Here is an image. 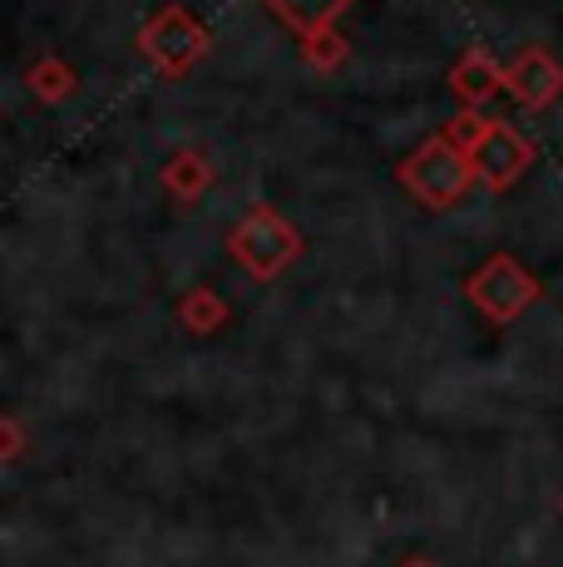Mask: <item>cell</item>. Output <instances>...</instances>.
I'll return each instance as SVG.
<instances>
[{
	"instance_id": "6da1fadb",
	"label": "cell",
	"mask_w": 563,
	"mask_h": 567,
	"mask_svg": "<svg viewBox=\"0 0 563 567\" xmlns=\"http://www.w3.org/2000/svg\"><path fill=\"white\" fill-rule=\"evenodd\" d=\"M227 252L243 261L257 281H277L282 271L301 257V237L287 217L273 213V207H253V213L237 223V233L227 237Z\"/></svg>"
},
{
	"instance_id": "7a4b0ae2",
	"label": "cell",
	"mask_w": 563,
	"mask_h": 567,
	"mask_svg": "<svg viewBox=\"0 0 563 567\" xmlns=\"http://www.w3.org/2000/svg\"><path fill=\"white\" fill-rule=\"evenodd\" d=\"M400 183L426 207H450L474 183V168H470V154L450 144V134H436L400 163Z\"/></svg>"
},
{
	"instance_id": "3957f363",
	"label": "cell",
	"mask_w": 563,
	"mask_h": 567,
	"mask_svg": "<svg viewBox=\"0 0 563 567\" xmlns=\"http://www.w3.org/2000/svg\"><path fill=\"white\" fill-rule=\"evenodd\" d=\"M464 297H470L474 311H484L494 326H509L519 321L529 307L539 301V277L524 267V261L514 257H490L480 271H470V281H464Z\"/></svg>"
},
{
	"instance_id": "277c9868",
	"label": "cell",
	"mask_w": 563,
	"mask_h": 567,
	"mask_svg": "<svg viewBox=\"0 0 563 567\" xmlns=\"http://www.w3.org/2000/svg\"><path fill=\"white\" fill-rule=\"evenodd\" d=\"M139 50H144V60L154 64L158 74L178 80L183 70H193V64L203 60V50H208V30H203V20H193L183 6H168L139 30Z\"/></svg>"
},
{
	"instance_id": "5b68a950",
	"label": "cell",
	"mask_w": 563,
	"mask_h": 567,
	"mask_svg": "<svg viewBox=\"0 0 563 567\" xmlns=\"http://www.w3.org/2000/svg\"><path fill=\"white\" fill-rule=\"evenodd\" d=\"M529 163H534V144H529V134H519L514 124H504V118H490L484 138L470 148L474 178H480L484 188H494V193L509 188V183H514Z\"/></svg>"
},
{
	"instance_id": "8992f818",
	"label": "cell",
	"mask_w": 563,
	"mask_h": 567,
	"mask_svg": "<svg viewBox=\"0 0 563 567\" xmlns=\"http://www.w3.org/2000/svg\"><path fill=\"white\" fill-rule=\"evenodd\" d=\"M504 90L514 94V100L524 104V109H544V104H554L559 94H563V64H559L549 50L529 45V50L504 70Z\"/></svg>"
},
{
	"instance_id": "52a82bcc",
	"label": "cell",
	"mask_w": 563,
	"mask_h": 567,
	"mask_svg": "<svg viewBox=\"0 0 563 567\" xmlns=\"http://www.w3.org/2000/svg\"><path fill=\"white\" fill-rule=\"evenodd\" d=\"M450 90L460 94L470 109H480L494 90H504V64L494 60L490 50H464L460 64L450 70Z\"/></svg>"
},
{
	"instance_id": "ba28073f",
	"label": "cell",
	"mask_w": 563,
	"mask_h": 567,
	"mask_svg": "<svg viewBox=\"0 0 563 567\" xmlns=\"http://www.w3.org/2000/svg\"><path fill=\"white\" fill-rule=\"evenodd\" d=\"M263 6L273 10L287 30H297L301 40H311V35H327L331 20H337L351 0H263Z\"/></svg>"
},
{
	"instance_id": "9c48e42d",
	"label": "cell",
	"mask_w": 563,
	"mask_h": 567,
	"mask_svg": "<svg viewBox=\"0 0 563 567\" xmlns=\"http://www.w3.org/2000/svg\"><path fill=\"white\" fill-rule=\"evenodd\" d=\"M164 183H168L173 198L193 203V198H203V193H208L213 168H208V158H198L193 148H178V154H173V158L164 163Z\"/></svg>"
},
{
	"instance_id": "30bf717a",
	"label": "cell",
	"mask_w": 563,
	"mask_h": 567,
	"mask_svg": "<svg viewBox=\"0 0 563 567\" xmlns=\"http://www.w3.org/2000/svg\"><path fill=\"white\" fill-rule=\"evenodd\" d=\"M178 321L188 326V331L208 336V331H218V326L227 321V301H218L213 291H188V297L178 301Z\"/></svg>"
},
{
	"instance_id": "8fae6325",
	"label": "cell",
	"mask_w": 563,
	"mask_h": 567,
	"mask_svg": "<svg viewBox=\"0 0 563 567\" xmlns=\"http://www.w3.org/2000/svg\"><path fill=\"white\" fill-rule=\"evenodd\" d=\"M30 90H35L45 104H60L64 94L74 90V74H70V64H64V60H40L35 70H30Z\"/></svg>"
},
{
	"instance_id": "7c38bea8",
	"label": "cell",
	"mask_w": 563,
	"mask_h": 567,
	"mask_svg": "<svg viewBox=\"0 0 563 567\" xmlns=\"http://www.w3.org/2000/svg\"><path fill=\"white\" fill-rule=\"evenodd\" d=\"M301 50H307V60L317 64V70H337V64L346 60V40L337 35V30H327V35H311V40H301Z\"/></svg>"
},
{
	"instance_id": "4fadbf2b",
	"label": "cell",
	"mask_w": 563,
	"mask_h": 567,
	"mask_svg": "<svg viewBox=\"0 0 563 567\" xmlns=\"http://www.w3.org/2000/svg\"><path fill=\"white\" fill-rule=\"evenodd\" d=\"M484 128H490V118H480L474 109H464V114H454V118H450L446 134H450V144H454V148H464V154H470V148L484 138Z\"/></svg>"
},
{
	"instance_id": "5bb4252c",
	"label": "cell",
	"mask_w": 563,
	"mask_h": 567,
	"mask_svg": "<svg viewBox=\"0 0 563 567\" xmlns=\"http://www.w3.org/2000/svg\"><path fill=\"white\" fill-rule=\"evenodd\" d=\"M20 460V420L10 414L6 420V464H16Z\"/></svg>"
},
{
	"instance_id": "9a60e30c",
	"label": "cell",
	"mask_w": 563,
	"mask_h": 567,
	"mask_svg": "<svg viewBox=\"0 0 563 567\" xmlns=\"http://www.w3.org/2000/svg\"><path fill=\"white\" fill-rule=\"evenodd\" d=\"M406 567H430V563H406Z\"/></svg>"
}]
</instances>
